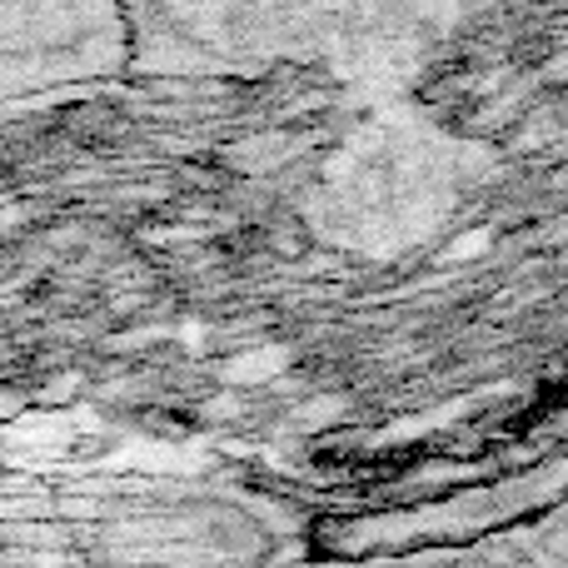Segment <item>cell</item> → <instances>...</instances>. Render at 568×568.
I'll return each mask as SVG.
<instances>
[]
</instances>
